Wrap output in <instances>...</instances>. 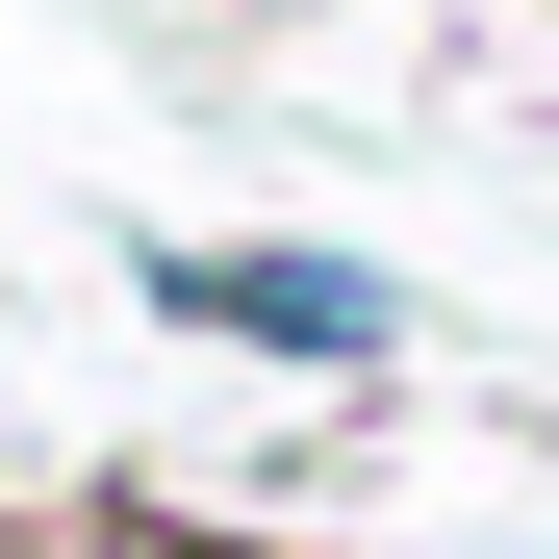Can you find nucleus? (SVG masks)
I'll return each instance as SVG.
<instances>
[{
    "mask_svg": "<svg viewBox=\"0 0 559 559\" xmlns=\"http://www.w3.org/2000/svg\"><path fill=\"white\" fill-rule=\"evenodd\" d=\"M178 306L254 331V356H382V280L356 254H178Z\"/></svg>",
    "mask_w": 559,
    "mask_h": 559,
    "instance_id": "nucleus-1",
    "label": "nucleus"
},
{
    "mask_svg": "<svg viewBox=\"0 0 559 559\" xmlns=\"http://www.w3.org/2000/svg\"><path fill=\"white\" fill-rule=\"evenodd\" d=\"M153 559H178V534H153Z\"/></svg>",
    "mask_w": 559,
    "mask_h": 559,
    "instance_id": "nucleus-2",
    "label": "nucleus"
}]
</instances>
